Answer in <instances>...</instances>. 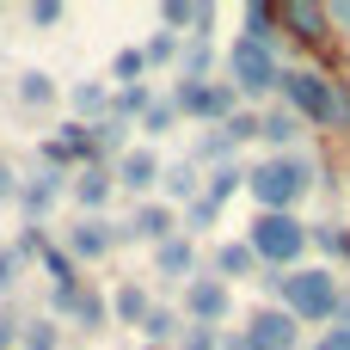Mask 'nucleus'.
Wrapping results in <instances>:
<instances>
[{
	"instance_id": "obj_11",
	"label": "nucleus",
	"mask_w": 350,
	"mask_h": 350,
	"mask_svg": "<svg viewBox=\"0 0 350 350\" xmlns=\"http://www.w3.org/2000/svg\"><path fill=\"white\" fill-rule=\"evenodd\" d=\"M160 172H166V160H160V148H148V142H135V148H123L117 160H111V178H117V191H129V197H154V185H160Z\"/></svg>"
},
{
	"instance_id": "obj_18",
	"label": "nucleus",
	"mask_w": 350,
	"mask_h": 350,
	"mask_svg": "<svg viewBox=\"0 0 350 350\" xmlns=\"http://www.w3.org/2000/svg\"><path fill=\"white\" fill-rule=\"evenodd\" d=\"M209 277H215V283H246V277H258V258L246 252V240H215Z\"/></svg>"
},
{
	"instance_id": "obj_21",
	"label": "nucleus",
	"mask_w": 350,
	"mask_h": 350,
	"mask_svg": "<svg viewBox=\"0 0 350 350\" xmlns=\"http://www.w3.org/2000/svg\"><path fill=\"white\" fill-rule=\"evenodd\" d=\"M160 185H166V197H160V203L185 209V203H197V197H203V166H191V160H172V166L160 172Z\"/></svg>"
},
{
	"instance_id": "obj_1",
	"label": "nucleus",
	"mask_w": 350,
	"mask_h": 350,
	"mask_svg": "<svg viewBox=\"0 0 350 350\" xmlns=\"http://www.w3.org/2000/svg\"><path fill=\"white\" fill-rule=\"evenodd\" d=\"M258 283L277 295V308H283L295 326H332V308H338V271H332V265L258 271Z\"/></svg>"
},
{
	"instance_id": "obj_32",
	"label": "nucleus",
	"mask_w": 350,
	"mask_h": 350,
	"mask_svg": "<svg viewBox=\"0 0 350 350\" xmlns=\"http://www.w3.org/2000/svg\"><path fill=\"white\" fill-rule=\"evenodd\" d=\"M18 105H25V111H49V105H55V80H49L43 68H25V74H18Z\"/></svg>"
},
{
	"instance_id": "obj_31",
	"label": "nucleus",
	"mask_w": 350,
	"mask_h": 350,
	"mask_svg": "<svg viewBox=\"0 0 350 350\" xmlns=\"http://www.w3.org/2000/svg\"><path fill=\"white\" fill-rule=\"evenodd\" d=\"M308 246H320L326 258L350 265V228H345V221H314V228H308Z\"/></svg>"
},
{
	"instance_id": "obj_45",
	"label": "nucleus",
	"mask_w": 350,
	"mask_h": 350,
	"mask_svg": "<svg viewBox=\"0 0 350 350\" xmlns=\"http://www.w3.org/2000/svg\"><path fill=\"white\" fill-rule=\"evenodd\" d=\"M332 326H345V332H350V289H338V308H332Z\"/></svg>"
},
{
	"instance_id": "obj_7",
	"label": "nucleus",
	"mask_w": 350,
	"mask_h": 350,
	"mask_svg": "<svg viewBox=\"0 0 350 350\" xmlns=\"http://www.w3.org/2000/svg\"><path fill=\"white\" fill-rule=\"evenodd\" d=\"M74 265H98V258H111L117 246H129L123 240V221H105V215H80V221H68L62 228V240H55Z\"/></svg>"
},
{
	"instance_id": "obj_26",
	"label": "nucleus",
	"mask_w": 350,
	"mask_h": 350,
	"mask_svg": "<svg viewBox=\"0 0 350 350\" xmlns=\"http://www.w3.org/2000/svg\"><path fill=\"white\" fill-rule=\"evenodd\" d=\"M240 25H246V31H240L246 43H271V49H277V31H283V25H277V0H246Z\"/></svg>"
},
{
	"instance_id": "obj_5",
	"label": "nucleus",
	"mask_w": 350,
	"mask_h": 350,
	"mask_svg": "<svg viewBox=\"0 0 350 350\" xmlns=\"http://www.w3.org/2000/svg\"><path fill=\"white\" fill-rule=\"evenodd\" d=\"M277 80H283V62H277V49L271 43H234L228 49V86L240 92V105H252V111H265V98L277 92Z\"/></svg>"
},
{
	"instance_id": "obj_40",
	"label": "nucleus",
	"mask_w": 350,
	"mask_h": 350,
	"mask_svg": "<svg viewBox=\"0 0 350 350\" xmlns=\"http://www.w3.org/2000/svg\"><path fill=\"white\" fill-rule=\"evenodd\" d=\"M18 277H25V258L0 240V295H12V289H18Z\"/></svg>"
},
{
	"instance_id": "obj_16",
	"label": "nucleus",
	"mask_w": 350,
	"mask_h": 350,
	"mask_svg": "<svg viewBox=\"0 0 350 350\" xmlns=\"http://www.w3.org/2000/svg\"><path fill=\"white\" fill-rule=\"evenodd\" d=\"M172 234H178V209L160 203V197H148V203L123 221V240H148V246H160V240H172Z\"/></svg>"
},
{
	"instance_id": "obj_27",
	"label": "nucleus",
	"mask_w": 350,
	"mask_h": 350,
	"mask_svg": "<svg viewBox=\"0 0 350 350\" xmlns=\"http://www.w3.org/2000/svg\"><path fill=\"white\" fill-rule=\"evenodd\" d=\"M178 123H185V117H178V105H172V98H166V92H154V105H148V111H142V117H135V129H142V135H148V148H154V142H160V135H172V129H178Z\"/></svg>"
},
{
	"instance_id": "obj_38",
	"label": "nucleus",
	"mask_w": 350,
	"mask_h": 350,
	"mask_svg": "<svg viewBox=\"0 0 350 350\" xmlns=\"http://www.w3.org/2000/svg\"><path fill=\"white\" fill-rule=\"evenodd\" d=\"M258 117H265V111H252V105H240V111H234V117L221 123V129L234 135V148H246V142H258Z\"/></svg>"
},
{
	"instance_id": "obj_46",
	"label": "nucleus",
	"mask_w": 350,
	"mask_h": 350,
	"mask_svg": "<svg viewBox=\"0 0 350 350\" xmlns=\"http://www.w3.org/2000/svg\"><path fill=\"white\" fill-rule=\"evenodd\" d=\"M332 12V25H350V0H338V6H326Z\"/></svg>"
},
{
	"instance_id": "obj_10",
	"label": "nucleus",
	"mask_w": 350,
	"mask_h": 350,
	"mask_svg": "<svg viewBox=\"0 0 350 350\" xmlns=\"http://www.w3.org/2000/svg\"><path fill=\"white\" fill-rule=\"evenodd\" d=\"M92 160H98V148H92V123H74V117H68V123L43 142V166H55L62 178H74V172L92 166Z\"/></svg>"
},
{
	"instance_id": "obj_12",
	"label": "nucleus",
	"mask_w": 350,
	"mask_h": 350,
	"mask_svg": "<svg viewBox=\"0 0 350 350\" xmlns=\"http://www.w3.org/2000/svg\"><path fill=\"white\" fill-rule=\"evenodd\" d=\"M62 197H68V178H62L55 166H43V160H37L31 172H18V215H25V221H37V228H43V221H49V209H55Z\"/></svg>"
},
{
	"instance_id": "obj_43",
	"label": "nucleus",
	"mask_w": 350,
	"mask_h": 350,
	"mask_svg": "<svg viewBox=\"0 0 350 350\" xmlns=\"http://www.w3.org/2000/svg\"><path fill=\"white\" fill-rule=\"evenodd\" d=\"M314 350H350V332L345 326H326V332L314 338Z\"/></svg>"
},
{
	"instance_id": "obj_33",
	"label": "nucleus",
	"mask_w": 350,
	"mask_h": 350,
	"mask_svg": "<svg viewBox=\"0 0 350 350\" xmlns=\"http://www.w3.org/2000/svg\"><path fill=\"white\" fill-rule=\"evenodd\" d=\"M215 228H221V209H215L209 197H197V203H185V209H178V234H185V240L215 234Z\"/></svg>"
},
{
	"instance_id": "obj_28",
	"label": "nucleus",
	"mask_w": 350,
	"mask_h": 350,
	"mask_svg": "<svg viewBox=\"0 0 350 350\" xmlns=\"http://www.w3.org/2000/svg\"><path fill=\"white\" fill-rule=\"evenodd\" d=\"M240 191H246V166H240V160H234V166H215V172H203V197H209L215 209H228Z\"/></svg>"
},
{
	"instance_id": "obj_20",
	"label": "nucleus",
	"mask_w": 350,
	"mask_h": 350,
	"mask_svg": "<svg viewBox=\"0 0 350 350\" xmlns=\"http://www.w3.org/2000/svg\"><path fill=\"white\" fill-rule=\"evenodd\" d=\"M301 129H308V123H301V117H295L289 105H271V111L258 117V142H271L277 154H289V148L301 142Z\"/></svg>"
},
{
	"instance_id": "obj_4",
	"label": "nucleus",
	"mask_w": 350,
	"mask_h": 350,
	"mask_svg": "<svg viewBox=\"0 0 350 350\" xmlns=\"http://www.w3.org/2000/svg\"><path fill=\"white\" fill-rule=\"evenodd\" d=\"M277 92H283V105H289L308 129H332V123H338V80H332V74H320V68H283Z\"/></svg>"
},
{
	"instance_id": "obj_17",
	"label": "nucleus",
	"mask_w": 350,
	"mask_h": 350,
	"mask_svg": "<svg viewBox=\"0 0 350 350\" xmlns=\"http://www.w3.org/2000/svg\"><path fill=\"white\" fill-rule=\"evenodd\" d=\"M154 277H166V283H191V277H197V240H185V234L160 240V246H154Z\"/></svg>"
},
{
	"instance_id": "obj_13",
	"label": "nucleus",
	"mask_w": 350,
	"mask_h": 350,
	"mask_svg": "<svg viewBox=\"0 0 350 350\" xmlns=\"http://www.w3.org/2000/svg\"><path fill=\"white\" fill-rule=\"evenodd\" d=\"M252 350H295L301 345V326L283 314V308H252V320H246V332H240Z\"/></svg>"
},
{
	"instance_id": "obj_36",
	"label": "nucleus",
	"mask_w": 350,
	"mask_h": 350,
	"mask_svg": "<svg viewBox=\"0 0 350 350\" xmlns=\"http://www.w3.org/2000/svg\"><path fill=\"white\" fill-rule=\"evenodd\" d=\"M178 49H185L178 37H166V31H154V37L142 43V62H148V74H154V68H178Z\"/></svg>"
},
{
	"instance_id": "obj_25",
	"label": "nucleus",
	"mask_w": 350,
	"mask_h": 350,
	"mask_svg": "<svg viewBox=\"0 0 350 350\" xmlns=\"http://www.w3.org/2000/svg\"><path fill=\"white\" fill-rule=\"evenodd\" d=\"M154 18H160V31H166V37H178V43H185V37H197L203 0H160V12H154Z\"/></svg>"
},
{
	"instance_id": "obj_35",
	"label": "nucleus",
	"mask_w": 350,
	"mask_h": 350,
	"mask_svg": "<svg viewBox=\"0 0 350 350\" xmlns=\"http://www.w3.org/2000/svg\"><path fill=\"white\" fill-rule=\"evenodd\" d=\"M37 265L49 271V289H74V283H80V265H74V258H68V252H62L55 240L43 246V258H37Z\"/></svg>"
},
{
	"instance_id": "obj_2",
	"label": "nucleus",
	"mask_w": 350,
	"mask_h": 350,
	"mask_svg": "<svg viewBox=\"0 0 350 350\" xmlns=\"http://www.w3.org/2000/svg\"><path fill=\"white\" fill-rule=\"evenodd\" d=\"M320 185V166L308 154H265L258 166H246V197L265 215H295V203Z\"/></svg>"
},
{
	"instance_id": "obj_47",
	"label": "nucleus",
	"mask_w": 350,
	"mask_h": 350,
	"mask_svg": "<svg viewBox=\"0 0 350 350\" xmlns=\"http://www.w3.org/2000/svg\"><path fill=\"white\" fill-rule=\"evenodd\" d=\"M148 350H160V345H148Z\"/></svg>"
},
{
	"instance_id": "obj_39",
	"label": "nucleus",
	"mask_w": 350,
	"mask_h": 350,
	"mask_svg": "<svg viewBox=\"0 0 350 350\" xmlns=\"http://www.w3.org/2000/svg\"><path fill=\"white\" fill-rule=\"evenodd\" d=\"M25 18H31L37 31H49V25H62V18H68V6H62V0H31V6H25Z\"/></svg>"
},
{
	"instance_id": "obj_30",
	"label": "nucleus",
	"mask_w": 350,
	"mask_h": 350,
	"mask_svg": "<svg viewBox=\"0 0 350 350\" xmlns=\"http://www.w3.org/2000/svg\"><path fill=\"white\" fill-rule=\"evenodd\" d=\"M148 105H154V86H148V80H142V86H111V111H105V117H117V123H135Z\"/></svg>"
},
{
	"instance_id": "obj_15",
	"label": "nucleus",
	"mask_w": 350,
	"mask_h": 350,
	"mask_svg": "<svg viewBox=\"0 0 350 350\" xmlns=\"http://www.w3.org/2000/svg\"><path fill=\"white\" fill-rule=\"evenodd\" d=\"M68 197H74V209H80V215H105V203L117 197V178H111V166H105V160L80 166V172L68 178Z\"/></svg>"
},
{
	"instance_id": "obj_8",
	"label": "nucleus",
	"mask_w": 350,
	"mask_h": 350,
	"mask_svg": "<svg viewBox=\"0 0 350 350\" xmlns=\"http://www.w3.org/2000/svg\"><path fill=\"white\" fill-rule=\"evenodd\" d=\"M185 326H209V332H221V320L234 314V289L228 283H215L209 271H197L191 283H185Z\"/></svg>"
},
{
	"instance_id": "obj_34",
	"label": "nucleus",
	"mask_w": 350,
	"mask_h": 350,
	"mask_svg": "<svg viewBox=\"0 0 350 350\" xmlns=\"http://www.w3.org/2000/svg\"><path fill=\"white\" fill-rule=\"evenodd\" d=\"M18 350H62V326H55L49 314L25 320V326H18Z\"/></svg>"
},
{
	"instance_id": "obj_9",
	"label": "nucleus",
	"mask_w": 350,
	"mask_h": 350,
	"mask_svg": "<svg viewBox=\"0 0 350 350\" xmlns=\"http://www.w3.org/2000/svg\"><path fill=\"white\" fill-rule=\"evenodd\" d=\"M49 320L62 326H80V332H105L111 326V308H105V295L98 289H86V283H74V289H49Z\"/></svg>"
},
{
	"instance_id": "obj_29",
	"label": "nucleus",
	"mask_w": 350,
	"mask_h": 350,
	"mask_svg": "<svg viewBox=\"0 0 350 350\" xmlns=\"http://www.w3.org/2000/svg\"><path fill=\"white\" fill-rule=\"evenodd\" d=\"M178 80H209L215 74V43H203V37H185V49H178V68H172Z\"/></svg>"
},
{
	"instance_id": "obj_41",
	"label": "nucleus",
	"mask_w": 350,
	"mask_h": 350,
	"mask_svg": "<svg viewBox=\"0 0 350 350\" xmlns=\"http://www.w3.org/2000/svg\"><path fill=\"white\" fill-rule=\"evenodd\" d=\"M172 350H215V332H209V326H185V338Z\"/></svg>"
},
{
	"instance_id": "obj_44",
	"label": "nucleus",
	"mask_w": 350,
	"mask_h": 350,
	"mask_svg": "<svg viewBox=\"0 0 350 350\" xmlns=\"http://www.w3.org/2000/svg\"><path fill=\"white\" fill-rule=\"evenodd\" d=\"M0 203H18V172L0 160Z\"/></svg>"
},
{
	"instance_id": "obj_24",
	"label": "nucleus",
	"mask_w": 350,
	"mask_h": 350,
	"mask_svg": "<svg viewBox=\"0 0 350 350\" xmlns=\"http://www.w3.org/2000/svg\"><path fill=\"white\" fill-rule=\"evenodd\" d=\"M135 332H142L148 345L172 350V345H178V338H185V314H178V308H160V301H154V308H148V320H142Z\"/></svg>"
},
{
	"instance_id": "obj_19",
	"label": "nucleus",
	"mask_w": 350,
	"mask_h": 350,
	"mask_svg": "<svg viewBox=\"0 0 350 350\" xmlns=\"http://www.w3.org/2000/svg\"><path fill=\"white\" fill-rule=\"evenodd\" d=\"M68 111H74V123H98L111 111V80H74L68 86Z\"/></svg>"
},
{
	"instance_id": "obj_14",
	"label": "nucleus",
	"mask_w": 350,
	"mask_h": 350,
	"mask_svg": "<svg viewBox=\"0 0 350 350\" xmlns=\"http://www.w3.org/2000/svg\"><path fill=\"white\" fill-rule=\"evenodd\" d=\"M277 25L295 37V43H326L332 37V12L320 0H277Z\"/></svg>"
},
{
	"instance_id": "obj_23",
	"label": "nucleus",
	"mask_w": 350,
	"mask_h": 350,
	"mask_svg": "<svg viewBox=\"0 0 350 350\" xmlns=\"http://www.w3.org/2000/svg\"><path fill=\"white\" fill-rule=\"evenodd\" d=\"M234 135L221 129V123H209L203 135H197V154H191V166H203V172H215V166H234Z\"/></svg>"
},
{
	"instance_id": "obj_22",
	"label": "nucleus",
	"mask_w": 350,
	"mask_h": 350,
	"mask_svg": "<svg viewBox=\"0 0 350 350\" xmlns=\"http://www.w3.org/2000/svg\"><path fill=\"white\" fill-rule=\"evenodd\" d=\"M105 308H111V320H117V326H142V320H148V308H154V295H148L142 283H117V289L105 295Z\"/></svg>"
},
{
	"instance_id": "obj_42",
	"label": "nucleus",
	"mask_w": 350,
	"mask_h": 350,
	"mask_svg": "<svg viewBox=\"0 0 350 350\" xmlns=\"http://www.w3.org/2000/svg\"><path fill=\"white\" fill-rule=\"evenodd\" d=\"M18 326H25V320H18L12 308H0V350H18Z\"/></svg>"
},
{
	"instance_id": "obj_3",
	"label": "nucleus",
	"mask_w": 350,
	"mask_h": 350,
	"mask_svg": "<svg viewBox=\"0 0 350 350\" xmlns=\"http://www.w3.org/2000/svg\"><path fill=\"white\" fill-rule=\"evenodd\" d=\"M240 240H246V252L258 258V271H295L301 252H308V221H301V215H265V209H258Z\"/></svg>"
},
{
	"instance_id": "obj_6",
	"label": "nucleus",
	"mask_w": 350,
	"mask_h": 350,
	"mask_svg": "<svg viewBox=\"0 0 350 350\" xmlns=\"http://www.w3.org/2000/svg\"><path fill=\"white\" fill-rule=\"evenodd\" d=\"M172 105H178V117H191V123H228L234 111H240V92L228 86V80H172V92H166Z\"/></svg>"
},
{
	"instance_id": "obj_37",
	"label": "nucleus",
	"mask_w": 350,
	"mask_h": 350,
	"mask_svg": "<svg viewBox=\"0 0 350 350\" xmlns=\"http://www.w3.org/2000/svg\"><path fill=\"white\" fill-rule=\"evenodd\" d=\"M111 80H117V86H142V80H148L142 49H117V55H111Z\"/></svg>"
}]
</instances>
